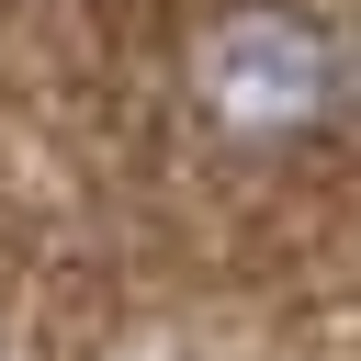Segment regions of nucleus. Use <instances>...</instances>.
I'll use <instances>...</instances> for the list:
<instances>
[{
  "instance_id": "1",
  "label": "nucleus",
  "mask_w": 361,
  "mask_h": 361,
  "mask_svg": "<svg viewBox=\"0 0 361 361\" xmlns=\"http://www.w3.org/2000/svg\"><path fill=\"white\" fill-rule=\"evenodd\" d=\"M192 102L237 147H316L338 124V34L293 0H226L192 34Z\"/></svg>"
}]
</instances>
